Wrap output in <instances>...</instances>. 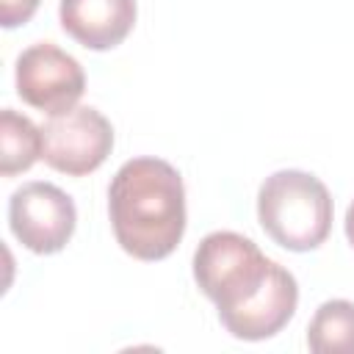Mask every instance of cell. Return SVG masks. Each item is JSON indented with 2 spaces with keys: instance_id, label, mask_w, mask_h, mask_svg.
Listing matches in <instances>:
<instances>
[{
  "instance_id": "cell-1",
  "label": "cell",
  "mask_w": 354,
  "mask_h": 354,
  "mask_svg": "<svg viewBox=\"0 0 354 354\" xmlns=\"http://www.w3.org/2000/svg\"><path fill=\"white\" fill-rule=\"evenodd\" d=\"M194 279L216 304L221 326L241 340L277 335L296 313L299 285L241 232L218 230L194 252Z\"/></svg>"
},
{
  "instance_id": "cell-2",
  "label": "cell",
  "mask_w": 354,
  "mask_h": 354,
  "mask_svg": "<svg viewBox=\"0 0 354 354\" xmlns=\"http://www.w3.org/2000/svg\"><path fill=\"white\" fill-rule=\"evenodd\" d=\"M108 213L119 246L138 260L169 257L185 232L180 171L160 158H133L108 185Z\"/></svg>"
},
{
  "instance_id": "cell-3",
  "label": "cell",
  "mask_w": 354,
  "mask_h": 354,
  "mask_svg": "<svg viewBox=\"0 0 354 354\" xmlns=\"http://www.w3.org/2000/svg\"><path fill=\"white\" fill-rule=\"evenodd\" d=\"M257 218L266 235L282 249L310 252L332 230V196L315 174L279 169L257 191Z\"/></svg>"
},
{
  "instance_id": "cell-4",
  "label": "cell",
  "mask_w": 354,
  "mask_h": 354,
  "mask_svg": "<svg viewBox=\"0 0 354 354\" xmlns=\"http://www.w3.org/2000/svg\"><path fill=\"white\" fill-rule=\"evenodd\" d=\"M113 149L111 122L88 105H75L50 116L41 127V158L64 174L80 177L105 163Z\"/></svg>"
},
{
  "instance_id": "cell-5",
  "label": "cell",
  "mask_w": 354,
  "mask_h": 354,
  "mask_svg": "<svg viewBox=\"0 0 354 354\" xmlns=\"http://www.w3.org/2000/svg\"><path fill=\"white\" fill-rule=\"evenodd\" d=\"M75 202L66 191L53 183L33 180L11 194L8 202V224L17 241L36 252L53 254L61 252L75 232Z\"/></svg>"
},
{
  "instance_id": "cell-6",
  "label": "cell",
  "mask_w": 354,
  "mask_h": 354,
  "mask_svg": "<svg viewBox=\"0 0 354 354\" xmlns=\"http://www.w3.org/2000/svg\"><path fill=\"white\" fill-rule=\"evenodd\" d=\"M86 91V75L77 58L50 41L30 44L17 58V94L50 116L77 105Z\"/></svg>"
},
{
  "instance_id": "cell-7",
  "label": "cell",
  "mask_w": 354,
  "mask_h": 354,
  "mask_svg": "<svg viewBox=\"0 0 354 354\" xmlns=\"http://www.w3.org/2000/svg\"><path fill=\"white\" fill-rule=\"evenodd\" d=\"M61 28L88 50H111L136 25V0H61Z\"/></svg>"
},
{
  "instance_id": "cell-8",
  "label": "cell",
  "mask_w": 354,
  "mask_h": 354,
  "mask_svg": "<svg viewBox=\"0 0 354 354\" xmlns=\"http://www.w3.org/2000/svg\"><path fill=\"white\" fill-rule=\"evenodd\" d=\"M41 158V127H36L28 116L14 108H3L0 113V171L3 177H14L28 171Z\"/></svg>"
},
{
  "instance_id": "cell-9",
  "label": "cell",
  "mask_w": 354,
  "mask_h": 354,
  "mask_svg": "<svg viewBox=\"0 0 354 354\" xmlns=\"http://www.w3.org/2000/svg\"><path fill=\"white\" fill-rule=\"evenodd\" d=\"M307 346L315 354H354V301H324L307 326Z\"/></svg>"
},
{
  "instance_id": "cell-10",
  "label": "cell",
  "mask_w": 354,
  "mask_h": 354,
  "mask_svg": "<svg viewBox=\"0 0 354 354\" xmlns=\"http://www.w3.org/2000/svg\"><path fill=\"white\" fill-rule=\"evenodd\" d=\"M39 8V0H0V25L17 28L25 25Z\"/></svg>"
},
{
  "instance_id": "cell-11",
  "label": "cell",
  "mask_w": 354,
  "mask_h": 354,
  "mask_svg": "<svg viewBox=\"0 0 354 354\" xmlns=\"http://www.w3.org/2000/svg\"><path fill=\"white\" fill-rule=\"evenodd\" d=\"M346 238H348V243L354 246V202H351L348 210H346Z\"/></svg>"
}]
</instances>
